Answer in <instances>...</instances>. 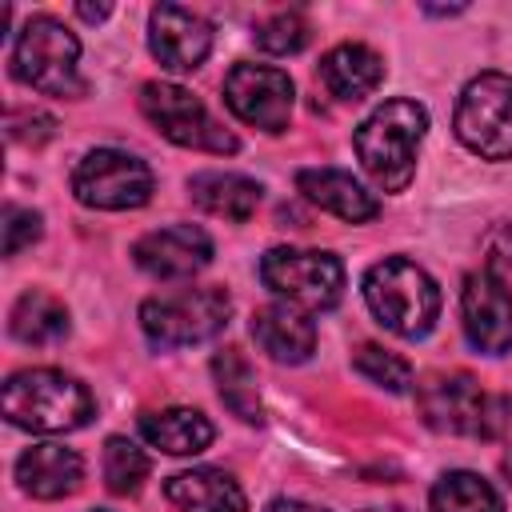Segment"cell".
Masks as SVG:
<instances>
[{
    "label": "cell",
    "mask_w": 512,
    "mask_h": 512,
    "mask_svg": "<svg viewBox=\"0 0 512 512\" xmlns=\"http://www.w3.org/2000/svg\"><path fill=\"white\" fill-rule=\"evenodd\" d=\"M132 260L156 280H188L212 264V240L196 224H168L140 236L132 244Z\"/></svg>",
    "instance_id": "5bb4252c"
},
{
    "label": "cell",
    "mask_w": 512,
    "mask_h": 512,
    "mask_svg": "<svg viewBox=\"0 0 512 512\" xmlns=\"http://www.w3.org/2000/svg\"><path fill=\"white\" fill-rule=\"evenodd\" d=\"M72 192L100 212H128L152 200V168L120 148H92L72 168Z\"/></svg>",
    "instance_id": "9c48e42d"
},
{
    "label": "cell",
    "mask_w": 512,
    "mask_h": 512,
    "mask_svg": "<svg viewBox=\"0 0 512 512\" xmlns=\"http://www.w3.org/2000/svg\"><path fill=\"white\" fill-rule=\"evenodd\" d=\"M460 316H464V336L476 352L500 356L512 348V288L492 268H480L464 280Z\"/></svg>",
    "instance_id": "7c38bea8"
},
{
    "label": "cell",
    "mask_w": 512,
    "mask_h": 512,
    "mask_svg": "<svg viewBox=\"0 0 512 512\" xmlns=\"http://www.w3.org/2000/svg\"><path fill=\"white\" fill-rule=\"evenodd\" d=\"M92 512H108V508H92Z\"/></svg>",
    "instance_id": "1f68e13d"
},
{
    "label": "cell",
    "mask_w": 512,
    "mask_h": 512,
    "mask_svg": "<svg viewBox=\"0 0 512 512\" xmlns=\"http://www.w3.org/2000/svg\"><path fill=\"white\" fill-rule=\"evenodd\" d=\"M296 188L324 212L348 220V224H364L380 212L376 196L352 176V172H340V168H300L296 172Z\"/></svg>",
    "instance_id": "e0dca14e"
},
{
    "label": "cell",
    "mask_w": 512,
    "mask_h": 512,
    "mask_svg": "<svg viewBox=\"0 0 512 512\" xmlns=\"http://www.w3.org/2000/svg\"><path fill=\"white\" fill-rule=\"evenodd\" d=\"M232 316V296L220 284L180 288L140 304V328L156 348H188L224 332Z\"/></svg>",
    "instance_id": "5b68a950"
},
{
    "label": "cell",
    "mask_w": 512,
    "mask_h": 512,
    "mask_svg": "<svg viewBox=\"0 0 512 512\" xmlns=\"http://www.w3.org/2000/svg\"><path fill=\"white\" fill-rule=\"evenodd\" d=\"M256 44L272 56H292L308 44V20L300 12H276L264 24H256Z\"/></svg>",
    "instance_id": "4316f807"
},
{
    "label": "cell",
    "mask_w": 512,
    "mask_h": 512,
    "mask_svg": "<svg viewBox=\"0 0 512 512\" xmlns=\"http://www.w3.org/2000/svg\"><path fill=\"white\" fill-rule=\"evenodd\" d=\"M80 40L56 16H28L12 44V76L44 96H80Z\"/></svg>",
    "instance_id": "277c9868"
},
{
    "label": "cell",
    "mask_w": 512,
    "mask_h": 512,
    "mask_svg": "<svg viewBox=\"0 0 512 512\" xmlns=\"http://www.w3.org/2000/svg\"><path fill=\"white\" fill-rule=\"evenodd\" d=\"M140 436L168 456H196L212 444L216 432H212L208 416L196 408H164V412L140 416Z\"/></svg>",
    "instance_id": "ffe728a7"
},
{
    "label": "cell",
    "mask_w": 512,
    "mask_h": 512,
    "mask_svg": "<svg viewBox=\"0 0 512 512\" xmlns=\"http://www.w3.org/2000/svg\"><path fill=\"white\" fill-rule=\"evenodd\" d=\"M148 48L168 72H196L212 52V24L180 4H156L148 16Z\"/></svg>",
    "instance_id": "4fadbf2b"
},
{
    "label": "cell",
    "mask_w": 512,
    "mask_h": 512,
    "mask_svg": "<svg viewBox=\"0 0 512 512\" xmlns=\"http://www.w3.org/2000/svg\"><path fill=\"white\" fill-rule=\"evenodd\" d=\"M292 76L272 64H232L224 76V104L252 128L284 132L292 116Z\"/></svg>",
    "instance_id": "30bf717a"
},
{
    "label": "cell",
    "mask_w": 512,
    "mask_h": 512,
    "mask_svg": "<svg viewBox=\"0 0 512 512\" xmlns=\"http://www.w3.org/2000/svg\"><path fill=\"white\" fill-rule=\"evenodd\" d=\"M188 192L204 212L236 224H244L260 208V184L240 172H196L188 180Z\"/></svg>",
    "instance_id": "44dd1931"
},
{
    "label": "cell",
    "mask_w": 512,
    "mask_h": 512,
    "mask_svg": "<svg viewBox=\"0 0 512 512\" xmlns=\"http://www.w3.org/2000/svg\"><path fill=\"white\" fill-rule=\"evenodd\" d=\"M216 384H220V400L248 424H260V396H256V372L252 364L240 356V348H224L212 360Z\"/></svg>",
    "instance_id": "cb8c5ba5"
},
{
    "label": "cell",
    "mask_w": 512,
    "mask_h": 512,
    "mask_svg": "<svg viewBox=\"0 0 512 512\" xmlns=\"http://www.w3.org/2000/svg\"><path fill=\"white\" fill-rule=\"evenodd\" d=\"M352 364H356V372H360L364 380H372V384H380V388H388V392H404V388L412 384V364H408L404 356L380 348V344H360Z\"/></svg>",
    "instance_id": "484cf974"
},
{
    "label": "cell",
    "mask_w": 512,
    "mask_h": 512,
    "mask_svg": "<svg viewBox=\"0 0 512 512\" xmlns=\"http://www.w3.org/2000/svg\"><path fill=\"white\" fill-rule=\"evenodd\" d=\"M140 108L144 116L156 124L160 136H168L180 148H196V152H216V156H232L240 148V140L204 108L200 96H192L180 84H164L152 80L140 88Z\"/></svg>",
    "instance_id": "ba28073f"
},
{
    "label": "cell",
    "mask_w": 512,
    "mask_h": 512,
    "mask_svg": "<svg viewBox=\"0 0 512 512\" xmlns=\"http://www.w3.org/2000/svg\"><path fill=\"white\" fill-rule=\"evenodd\" d=\"M456 140L484 160H512V76L480 72L464 84L452 116Z\"/></svg>",
    "instance_id": "8992f818"
},
{
    "label": "cell",
    "mask_w": 512,
    "mask_h": 512,
    "mask_svg": "<svg viewBox=\"0 0 512 512\" xmlns=\"http://www.w3.org/2000/svg\"><path fill=\"white\" fill-rule=\"evenodd\" d=\"M32 240H40V212L8 204L4 208V256H16Z\"/></svg>",
    "instance_id": "83f0119b"
},
{
    "label": "cell",
    "mask_w": 512,
    "mask_h": 512,
    "mask_svg": "<svg viewBox=\"0 0 512 512\" xmlns=\"http://www.w3.org/2000/svg\"><path fill=\"white\" fill-rule=\"evenodd\" d=\"M264 512H328V508H316V504H304V500H288V496H276Z\"/></svg>",
    "instance_id": "f1b7e54d"
},
{
    "label": "cell",
    "mask_w": 512,
    "mask_h": 512,
    "mask_svg": "<svg viewBox=\"0 0 512 512\" xmlns=\"http://www.w3.org/2000/svg\"><path fill=\"white\" fill-rule=\"evenodd\" d=\"M92 412V392L60 368H24L4 384V416L28 432H76Z\"/></svg>",
    "instance_id": "7a4b0ae2"
},
{
    "label": "cell",
    "mask_w": 512,
    "mask_h": 512,
    "mask_svg": "<svg viewBox=\"0 0 512 512\" xmlns=\"http://www.w3.org/2000/svg\"><path fill=\"white\" fill-rule=\"evenodd\" d=\"M260 280L300 312H328L344 296V264L316 248H272L260 260Z\"/></svg>",
    "instance_id": "52a82bcc"
},
{
    "label": "cell",
    "mask_w": 512,
    "mask_h": 512,
    "mask_svg": "<svg viewBox=\"0 0 512 512\" xmlns=\"http://www.w3.org/2000/svg\"><path fill=\"white\" fill-rule=\"evenodd\" d=\"M428 132V112L416 100H384L352 136L364 172L384 192H404L416 172V148Z\"/></svg>",
    "instance_id": "6da1fadb"
},
{
    "label": "cell",
    "mask_w": 512,
    "mask_h": 512,
    "mask_svg": "<svg viewBox=\"0 0 512 512\" xmlns=\"http://www.w3.org/2000/svg\"><path fill=\"white\" fill-rule=\"evenodd\" d=\"M320 80L336 100H364L384 80V60L368 44H336L320 60Z\"/></svg>",
    "instance_id": "d6986e66"
},
{
    "label": "cell",
    "mask_w": 512,
    "mask_h": 512,
    "mask_svg": "<svg viewBox=\"0 0 512 512\" xmlns=\"http://www.w3.org/2000/svg\"><path fill=\"white\" fill-rule=\"evenodd\" d=\"M168 504L180 512H248V496L224 468H188L168 476L164 484Z\"/></svg>",
    "instance_id": "ac0fdd59"
},
{
    "label": "cell",
    "mask_w": 512,
    "mask_h": 512,
    "mask_svg": "<svg viewBox=\"0 0 512 512\" xmlns=\"http://www.w3.org/2000/svg\"><path fill=\"white\" fill-rule=\"evenodd\" d=\"M8 328L20 344H32V348H44V344H56L68 336V308L40 292V288H28L20 292V300L12 304V316H8Z\"/></svg>",
    "instance_id": "7402d4cb"
},
{
    "label": "cell",
    "mask_w": 512,
    "mask_h": 512,
    "mask_svg": "<svg viewBox=\"0 0 512 512\" xmlns=\"http://www.w3.org/2000/svg\"><path fill=\"white\" fill-rule=\"evenodd\" d=\"M144 480H148V456L128 436H108L104 440V484H108V492L132 496V492H140Z\"/></svg>",
    "instance_id": "d4e9b609"
},
{
    "label": "cell",
    "mask_w": 512,
    "mask_h": 512,
    "mask_svg": "<svg viewBox=\"0 0 512 512\" xmlns=\"http://www.w3.org/2000/svg\"><path fill=\"white\" fill-rule=\"evenodd\" d=\"M364 300H368L372 316L404 340L428 336L440 316L436 280L404 256H388L364 272Z\"/></svg>",
    "instance_id": "3957f363"
},
{
    "label": "cell",
    "mask_w": 512,
    "mask_h": 512,
    "mask_svg": "<svg viewBox=\"0 0 512 512\" xmlns=\"http://www.w3.org/2000/svg\"><path fill=\"white\" fill-rule=\"evenodd\" d=\"M252 340L276 364H304L316 352V324L292 304H268L252 312Z\"/></svg>",
    "instance_id": "9a60e30c"
},
{
    "label": "cell",
    "mask_w": 512,
    "mask_h": 512,
    "mask_svg": "<svg viewBox=\"0 0 512 512\" xmlns=\"http://www.w3.org/2000/svg\"><path fill=\"white\" fill-rule=\"evenodd\" d=\"M108 12H112L108 4H96V8H92V4H76V16H84V20H92V24H96V20H104Z\"/></svg>",
    "instance_id": "f546056e"
},
{
    "label": "cell",
    "mask_w": 512,
    "mask_h": 512,
    "mask_svg": "<svg viewBox=\"0 0 512 512\" xmlns=\"http://www.w3.org/2000/svg\"><path fill=\"white\" fill-rule=\"evenodd\" d=\"M432 512H504L500 492L480 472H444L428 492Z\"/></svg>",
    "instance_id": "603a6c76"
},
{
    "label": "cell",
    "mask_w": 512,
    "mask_h": 512,
    "mask_svg": "<svg viewBox=\"0 0 512 512\" xmlns=\"http://www.w3.org/2000/svg\"><path fill=\"white\" fill-rule=\"evenodd\" d=\"M16 480L36 500H60L72 496L84 480V460L64 444H32L16 460Z\"/></svg>",
    "instance_id": "2e32d148"
},
{
    "label": "cell",
    "mask_w": 512,
    "mask_h": 512,
    "mask_svg": "<svg viewBox=\"0 0 512 512\" xmlns=\"http://www.w3.org/2000/svg\"><path fill=\"white\" fill-rule=\"evenodd\" d=\"M500 468H504V476H508V484H512V452L504 456V464H500Z\"/></svg>",
    "instance_id": "4dcf8cb0"
},
{
    "label": "cell",
    "mask_w": 512,
    "mask_h": 512,
    "mask_svg": "<svg viewBox=\"0 0 512 512\" xmlns=\"http://www.w3.org/2000/svg\"><path fill=\"white\" fill-rule=\"evenodd\" d=\"M420 416L436 432H452V436H492L496 432V424L488 420L492 400L484 396V388L472 376L424 380L420 384Z\"/></svg>",
    "instance_id": "8fae6325"
}]
</instances>
